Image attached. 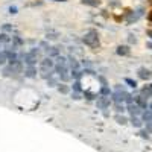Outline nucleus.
<instances>
[{"label":"nucleus","instance_id":"1","mask_svg":"<svg viewBox=\"0 0 152 152\" xmlns=\"http://www.w3.org/2000/svg\"><path fill=\"white\" fill-rule=\"evenodd\" d=\"M23 61L28 66H35L38 61H41V52L40 49H32L31 52H28L26 55H23Z\"/></svg>","mask_w":152,"mask_h":152},{"label":"nucleus","instance_id":"2","mask_svg":"<svg viewBox=\"0 0 152 152\" xmlns=\"http://www.w3.org/2000/svg\"><path fill=\"white\" fill-rule=\"evenodd\" d=\"M84 43L88 46V47H91V49H96L99 47V35L96 31H88L85 35H84Z\"/></svg>","mask_w":152,"mask_h":152},{"label":"nucleus","instance_id":"3","mask_svg":"<svg viewBox=\"0 0 152 152\" xmlns=\"http://www.w3.org/2000/svg\"><path fill=\"white\" fill-rule=\"evenodd\" d=\"M20 72H21V62H20V61L14 62V64H9L8 67L3 69V75H5V76L17 75V73H20Z\"/></svg>","mask_w":152,"mask_h":152},{"label":"nucleus","instance_id":"4","mask_svg":"<svg viewBox=\"0 0 152 152\" xmlns=\"http://www.w3.org/2000/svg\"><path fill=\"white\" fill-rule=\"evenodd\" d=\"M40 67H41V72H49V70H52L55 69V61L52 58H44L40 61Z\"/></svg>","mask_w":152,"mask_h":152},{"label":"nucleus","instance_id":"5","mask_svg":"<svg viewBox=\"0 0 152 152\" xmlns=\"http://www.w3.org/2000/svg\"><path fill=\"white\" fill-rule=\"evenodd\" d=\"M110 96H100V97H97V108H100V110H105V108H108L110 107Z\"/></svg>","mask_w":152,"mask_h":152},{"label":"nucleus","instance_id":"6","mask_svg":"<svg viewBox=\"0 0 152 152\" xmlns=\"http://www.w3.org/2000/svg\"><path fill=\"white\" fill-rule=\"evenodd\" d=\"M126 110H128V113L131 114V116H138V114H142L143 111V108H140V107H138L135 102H132V104H129L128 107H126Z\"/></svg>","mask_w":152,"mask_h":152},{"label":"nucleus","instance_id":"7","mask_svg":"<svg viewBox=\"0 0 152 152\" xmlns=\"http://www.w3.org/2000/svg\"><path fill=\"white\" fill-rule=\"evenodd\" d=\"M126 96H128V93H126V91H114L113 93V100L116 104H122V102H125Z\"/></svg>","mask_w":152,"mask_h":152},{"label":"nucleus","instance_id":"8","mask_svg":"<svg viewBox=\"0 0 152 152\" xmlns=\"http://www.w3.org/2000/svg\"><path fill=\"white\" fill-rule=\"evenodd\" d=\"M135 104L140 107V108H143V110H146V108L149 107L146 97H143V96H137V97H135Z\"/></svg>","mask_w":152,"mask_h":152},{"label":"nucleus","instance_id":"9","mask_svg":"<svg viewBox=\"0 0 152 152\" xmlns=\"http://www.w3.org/2000/svg\"><path fill=\"white\" fill-rule=\"evenodd\" d=\"M6 56H8V61H9V64H14V62L18 61L17 58V53H15V50H8V52H5Z\"/></svg>","mask_w":152,"mask_h":152},{"label":"nucleus","instance_id":"10","mask_svg":"<svg viewBox=\"0 0 152 152\" xmlns=\"http://www.w3.org/2000/svg\"><path fill=\"white\" fill-rule=\"evenodd\" d=\"M35 75H37V69H35V66H28V69L24 70V76H26V78H34Z\"/></svg>","mask_w":152,"mask_h":152},{"label":"nucleus","instance_id":"11","mask_svg":"<svg viewBox=\"0 0 152 152\" xmlns=\"http://www.w3.org/2000/svg\"><path fill=\"white\" fill-rule=\"evenodd\" d=\"M116 52H117V55H120V56L129 55V47H128V46H119Z\"/></svg>","mask_w":152,"mask_h":152},{"label":"nucleus","instance_id":"12","mask_svg":"<svg viewBox=\"0 0 152 152\" xmlns=\"http://www.w3.org/2000/svg\"><path fill=\"white\" fill-rule=\"evenodd\" d=\"M138 76L142 79H148V78H151V72L148 69H138Z\"/></svg>","mask_w":152,"mask_h":152},{"label":"nucleus","instance_id":"13","mask_svg":"<svg viewBox=\"0 0 152 152\" xmlns=\"http://www.w3.org/2000/svg\"><path fill=\"white\" fill-rule=\"evenodd\" d=\"M140 96H143V97H151L152 96V88L151 87H143L142 88V91H140Z\"/></svg>","mask_w":152,"mask_h":152},{"label":"nucleus","instance_id":"14","mask_svg":"<svg viewBox=\"0 0 152 152\" xmlns=\"http://www.w3.org/2000/svg\"><path fill=\"white\" fill-rule=\"evenodd\" d=\"M142 117H143V120L148 123V122H152V111L151 110H145L143 113H142Z\"/></svg>","mask_w":152,"mask_h":152},{"label":"nucleus","instance_id":"15","mask_svg":"<svg viewBox=\"0 0 152 152\" xmlns=\"http://www.w3.org/2000/svg\"><path fill=\"white\" fill-rule=\"evenodd\" d=\"M69 66H70V70H78L79 69V62L72 56V58H69Z\"/></svg>","mask_w":152,"mask_h":152},{"label":"nucleus","instance_id":"16","mask_svg":"<svg viewBox=\"0 0 152 152\" xmlns=\"http://www.w3.org/2000/svg\"><path fill=\"white\" fill-rule=\"evenodd\" d=\"M59 47H49L47 49V55L49 56H59Z\"/></svg>","mask_w":152,"mask_h":152},{"label":"nucleus","instance_id":"17","mask_svg":"<svg viewBox=\"0 0 152 152\" xmlns=\"http://www.w3.org/2000/svg\"><path fill=\"white\" fill-rule=\"evenodd\" d=\"M131 123H132V126H135V128H142V120L138 119L137 116L131 117Z\"/></svg>","mask_w":152,"mask_h":152},{"label":"nucleus","instance_id":"18","mask_svg":"<svg viewBox=\"0 0 152 152\" xmlns=\"http://www.w3.org/2000/svg\"><path fill=\"white\" fill-rule=\"evenodd\" d=\"M82 3L88 6H99V0H82Z\"/></svg>","mask_w":152,"mask_h":152},{"label":"nucleus","instance_id":"19","mask_svg":"<svg viewBox=\"0 0 152 152\" xmlns=\"http://www.w3.org/2000/svg\"><path fill=\"white\" fill-rule=\"evenodd\" d=\"M116 122H117L119 125H125L128 120H126V117H125V116H120V114H117V116H116Z\"/></svg>","mask_w":152,"mask_h":152},{"label":"nucleus","instance_id":"20","mask_svg":"<svg viewBox=\"0 0 152 152\" xmlns=\"http://www.w3.org/2000/svg\"><path fill=\"white\" fill-rule=\"evenodd\" d=\"M70 73H72V78H75V79H79V78H81V75H82L84 72H81V70L78 69V70H72Z\"/></svg>","mask_w":152,"mask_h":152},{"label":"nucleus","instance_id":"21","mask_svg":"<svg viewBox=\"0 0 152 152\" xmlns=\"http://www.w3.org/2000/svg\"><path fill=\"white\" fill-rule=\"evenodd\" d=\"M11 38L6 35V34H0V43H9Z\"/></svg>","mask_w":152,"mask_h":152},{"label":"nucleus","instance_id":"22","mask_svg":"<svg viewBox=\"0 0 152 152\" xmlns=\"http://www.w3.org/2000/svg\"><path fill=\"white\" fill-rule=\"evenodd\" d=\"M6 61H8V56H6V53H5V52H0V66H3Z\"/></svg>","mask_w":152,"mask_h":152},{"label":"nucleus","instance_id":"23","mask_svg":"<svg viewBox=\"0 0 152 152\" xmlns=\"http://www.w3.org/2000/svg\"><path fill=\"white\" fill-rule=\"evenodd\" d=\"M100 94L102 96H110V88L107 85H104L102 88H100Z\"/></svg>","mask_w":152,"mask_h":152},{"label":"nucleus","instance_id":"24","mask_svg":"<svg viewBox=\"0 0 152 152\" xmlns=\"http://www.w3.org/2000/svg\"><path fill=\"white\" fill-rule=\"evenodd\" d=\"M125 82L128 84L129 87H132V88H135V87H137V82H135L134 79H129V78H126V79H125Z\"/></svg>","mask_w":152,"mask_h":152},{"label":"nucleus","instance_id":"25","mask_svg":"<svg viewBox=\"0 0 152 152\" xmlns=\"http://www.w3.org/2000/svg\"><path fill=\"white\" fill-rule=\"evenodd\" d=\"M114 108H116V111H117V113H123V111L126 110L123 104H116V107H114Z\"/></svg>","mask_w":152,"mask_h":152},{"label":"nucleus","instance_id":"26","mask_svg":"<svg viewBox=\"0 0 152 152\" xmlns=\"http://www.w3.org/2000/svg\"><path fill=\"white\" fill-rule=\"evenodd\" d=\"M58 90H59V93H69V88H67V85H64V84L59 85Z\"/></svg>","mask_w":152,"mask_h":152},{"label":"nucleus","instance_id":"27","mask_svg":"<svg viewBox=\"0 0 152 152\" xmlns=\"http://www.w3.org/2000/svg\"><path fill=\"white\" fill-rule=\"evenodd\" d=\"M73 90H75V91H81V82H79V81H76V82L73 84Z\"/></svg>","mask_w":152,"mask_h":152},{"label":"nucleus","instance_id":"28","mask_svg":"<svg viewBox=\"0 0 152 152\" xmlns=\"http://www.w3.org/2000/svg\"><path fill=\"white\" fill-rule=\"evenodd\" d=\"M47 81H49V85H50V87L58 85V81H56V79H53V78H50V79H47Z\"/></svg>","mask_w":152,"mask_h":152},{"label":"nucleus","instance_id":"29","mask_svg":"<svg viewBox=\"0 0 152 152\" xmlns=\"http://www.w3.org/2000/svg\"><path fill=\"white\" fill-rule=\"evenodd\" d=\"M146 131L148 132H152V122H148L146 123Z\"/></svg>","mask_w":152,"mask_h":152},{"label":"nucleus","instance_id":"30","mask_svg":"<svg viewBox=\"0 0 152 152\" xmlns=\"http://www.w3.org/2000/svg\"><path fill=\"white\" fill-rule=\"evenodd\" d=\"M12 40H14V43H15V44H18V46H20V44L23 43V41L20 40V38H18V37H14V38H12Z\"/></svg>","mask_w":152,"mask_h":152},{"label":"nucleus","instance_id":"31","mask_svg":"<svg viewBox=\"0 0 152 152\" xmlns=\"http://www.w3.org/2000/svg\"><path fill=\"white\" fill-rule=\"evenodd\" d=\"M116 91H125V87L123 85H116Z\"/></svg>","mask_w":152,"mask_h":152},{"label":"nucleus","instance_id":"32","mask_svg":"<svg viewBox=\"0 0 152 152\" xmlns=\"http://www.w3.org/2000/svg\"><path fill=\"white\" fill-rule=\"evenodd\" d=\"M140 135H142L143 138H148V131H140Z\"/></svg>","mask_w":152,"mask_h":152},{"label":"nucleus","instance_id":"33","mask_svg":"<svg viewBox=\"0 0 152 152\" xmlns=\"http://www.w3.org/2000/svg\"><path fill=\"white\" fill-rule=\"evenodd\" d=\"M129 41H131V43H135V41H137L134 35H129Z\"/></svg>","mask_w":152,"mask_h":152},{"label":"nucleus","instance_id":"34","mask_svg":"<svg viewBox=\"0 0 152 152\" xmlns=\"http://www.w3.org/2000/svg\"><path fill=\"white\" fill-rule=\"evenodd\" d=\"M72 96H73V99H81V97H79V94H78V93H73V94H72Z\"/></svg>","mask_w":152,"mask_h":152},{"label":"nucleus","instance_id":"35","mask_svg":"<svg viewBox=\"0 0 152 152\" xmlns=\"http://www.w3.org/2000/svg\"><path fill=\"white\" fill-rule=\"evenodd\" d=\"M3 29H5V31H9V29H11V26H8V24H5V26H3Z\"/></svg>","mask_w":152,"mask_h":152},{"label":"nucleus","instance_id":"36","mask_svg":"<svg viewBox=\"0 0 152 152\" xmlns=\"http://www.w3.org/2000/svg\"><path fill=\"white\" fill-rule=\"evenodd\" d=\"M146 47H148V49H151V50H152V43H148V44H146Z\"/></svg>","mask_w":152,"mask_h":152},{"label":"nucleus","instance_id":"37","mask_svg":"<svg viewBox=\"0 0 152 152\" xmlns=\"http://www.w3.org/2000/svg\"><path fill=\"white\" fill-rule=\"evenodd\" d=\"M148 35H149V37L152 38V31H149V32H148Z\"/></svg>","mask_w":152,"mask_h":152},{"label":"nucleus","instance_id":"38","mask_svg":"<svg viewBox=\"0 0 152 152\" xmlns=\"http://www.w3.org/2000/svg\"><path fill=\"white\" fill-rule=\"evenodd\" d=\"M53 2H66V0H53Z\"/></svg>","mask_w":152,"mask_h":152},{"label":"nucleus","instance_id":"39","mask_svg":"<svg viewBox=\"0 0 152 152\" xmlns=\"http://www.w3.org/2000/svg\"><path fill=\"white\" fill-rule=\"evenodd\" d=\"M149 108H151V111H152V104H151V105H149Z\"/></svg>","mask_w":152,"mask_h":152},{"label":"nucleus","instance_id":"40","mask_svg":"<svg viewBox=\"0 0 152 152\" xmlns=\"http://www.w3.org/2000/svg\"><path fill=\"white\" fill-rule=\"evenodd\" d=\"M151 88H152V85H151Z\"/></svg>","mask_w":152,"mask_h":152},{"label":"nucleus","instance_id":"41","mask_svg":"<svg viewBox=\"0 0 152 152\" xmlns=\"http://www.w3.org/2000/svg\"><path fill=\"white\" fill-rule=\"evenodd\" d=\"M151 18H152V17H151Z\"/></svg>","mask_w":152,"mask_h":152}]
</instances>
